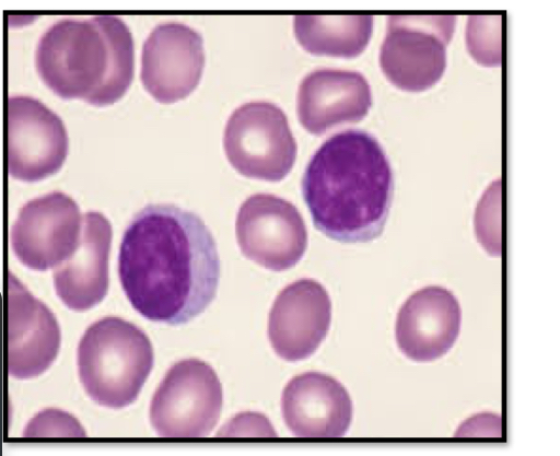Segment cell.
Here are the masks:
<instances>
[{
  "label": "cell",
  "mask_w": 560,
  "mask_h": 456,
  "mask_svg": "<svg viewBox=\"0 0 560 456\" xmlns=\"http://www.w3.org/2000/svg\"><path fill=\"white\" fill-rule=\"evenodd\" d=\"M118 277L141 316L172 326L186 324L215 297V241L196 213L172 203L147 204L122 234Z\"/></svg>",
  "instance_id": "1"
},
{
  "label": "cell",
  "mask_w": 560,
  "mask_h": 456,
  "mask_svg": "<svg viewBox=\"0 0 560 456\" xmlns=\"http://www.w3.org/2000/svg\"><path fill=\"white\" fill-rule=\"evenodd\" d=\"M301 189L318 231L341 243H366L384 230L394 175L378 140L364 130L348 129L314 152Z\"/></svg>",
  "instance_id": "2"
},
{
  "label": "cell",
  "mask_w": 560,
  "mask_h": 456,
  "mask_svg": "<svg viewBox=\"0 0 560 456\" xmlns=\"http://www.w3.org/2000/svg\"><path fill=\"white\" fill-rule=\"evenodd\" d=\"M35 66L59 97L110 105L122 97L133 78L132 35L115 15L65 17L40 36Z\"/></svg>",
  "instance_id": "3"
},
{
  "label": "cell",
  "mask_w": 560,
  "mask_h": 456,
  "mask_svg": "<svg viewBox=\"0 0 560 456\" xmlns=\"http://www.w3.org/2000/svg\"><path fill=\"white\" fill-rule=\"evenodd\" d=\"M154 363L145 332L117 316L94 321L78 346L80 382L100 406L121 409L139 396Z\"/></svg>",
  "instance_id": "4"
},
{
  "label": "cell",
  "mask_w": 560,
  "mask_h": 456,
  "mask_svg": "<svg viewBox=\"0 0 560 456\" xmlns=\"http://www.w3.org/2000/svg\"><path fill=\"white\" fill-rule=\"evenodd\" d=\"M223 148L243 176L279 182L292 169L298 145L284 112L269 102H249L229 117Z\"/></svg>",
  "instance_id": "5"
},
{
  "label": "cell",
  "mask_w": 560,
  "mask_h": 456,
  "mask_svg": "<svg viewBox=\"0 0 560 456\" xmlns=\"http://www.w3.org/2000/svg\"><path fill=\"white\" fill-rule=\"evenodd\" d=\"M223 391L214 370L198 359L173 364L150 402V423L163 437H202L215 426Z\"/></svg>",
  "instance_id": "6"
},
{
  "label": "cell",
  "mask_w": 560,
  "mask_h": 456,
  "mask_svg": "<svg viewBox=\"0 0 560 456\" xmlns=\"http://www.w3.org/2000/svg\"><path fill=\"white\" fill-rule=\"evenodd\" d=\"M453 15H390L380 51V65L397 87L420 92L431 87L446 67Z\"/></svg>",
  "instance_id": "7"
},
{
  "label": "cell",
  "mask_w": 560,
  "mask_h": 456,
  "mask_svg": "<svg viewBox=\"0 0 560 456\" xmlns=\"http://www.w3.org/2000/svg\"><path fill=\"white\" fill-rule=\"evenodd\" d=\"M69 139L60 117L37 98L12 95L5 101V150L10 176L34 183L57 173Z\"/></svg>",
  "instance_id": "8"
},
{
  "label": "cell",
  "mask_w": 560,
  "mask_h": 456,
  "mask_svg": "<svg viewBox=\"0 0 560 456\" xmlns=\"http://www.w3.org/2000/svg\"><path fill=\"white\" fill-rule=\"evenodd\" d=\"M82 226L77 202L65 192L51 191L22 206L10 230V245L25 267L46 271L74 254Z\"/></svg>",
  "instance_id": "9"
},
{
  "label": "cell",
  "mask_w": 560,
  "mask_h": 456,
  "mask_svg": "<svg viewBox=\"0 0 560 456\" xmlns=\"http://www.w3.org/2000/svg\"><path fill=\"white\" fill-rule=\"evenodd\" d=\"M243 255L272 271L295 266L307 247V230L298 208L271 194L249 196L235 221Z\"/></svg>",
  "instance_id": "10"
},
{
  "label": "cell",
  "mask_w": 560,
  "mask_h": 456,
  "mask_svg": "<svg viewBox=\"0 0 560 456\" xmlns=\"http://www.w3.org/2000/svg\"><path fill=\"white\" fill-rule=\"evenodd\" d=\"M205 67L202 36L179 22L156 25L141 54V82L158 102L170 104L188 96Z\"/></svg>",
  "instance_id": "11"
},
{
  "label": "cell",
  "mask_w": 560,
  "mask_h": 456,
  "mask_svg": "<svg viewBox=\"0 0 560 456\" xmlns=\"http://www.w3.org/2000/svg\"><path fill=\"white\" fill-rule=\"evenodd\" d=\"M7 283L8 373L19 379L33 378L56 360L60 328L48 306L10 271Z\"/></svg>",
  "instance_id": "12"
},
{
  "label": "cell",
  "mask_w": 560,
  "mask_h": 456,
  "mask_svg": "<svg viewBox=\"0 0 560 456\" xmlns=\"http://www.w3.org/2000/svg\"><path fill=\"white\" fill-rule=\"evenodd\" d=\"M331 302L316 280L303 278L287 285L277 295L269 313L268 337L283 360L311 356L327 336Z\"/></svg>",
  "instance_id": "13"
},
{
  "label": "cell",
  "mask_w": 560,
  "mask_h": 456,
  "mask_svg": "<svg viewBox=\"0 0 560 456\" xmlns=\"http://www.w3.org/2000/svg\"><path fill=\"white\" fill-rule=\"evenodd\" d=\"M462 321L456 296L440 285L413 292L401 305L395 325L400 351L410 360L433 361L455 343Z\"/></svg>",
  "instance_id": "14"
},
{
  "label": "cell",
  "mask_w": 560,
  "mask_h": 456,
  "mask_svg": "<svg viewBox=\"0 0 560 456\" xmlns=\"http://www.w3.org/2000/svg\"><path fill=\"white\" fill-rule=\"evenodd\" d=\"M372 106L371 87L358 71L323 68L307 73L296 95V114L313 135L363 119Z\"/></svg>",
  "instance_id": "15"
},
{
  "label": "cell",
  "mask_w": 560,
  "mask_h": 456,
  "mask_svg": "<svg viewBox=\"0 0 560 456\" xmlns=\"http://www.w3.org/2000/svg\"><path fill=\"white\" fill-rule=\"evenodd\" d=\"M287 426L300 437H340L352 420V401L334 377L306 372L289 381L281 396Z\"/></svg>",
  "instance_id": "16"
},
{
  "label": "cell",
  "mask_w": 560,
  "mask_h": 456,
  "mask_svg": "<svg viewBox=\"0 0 560 456\" xmlns=\"http://www.w3.org/2000/svg\"><path fill=\"white\" fill-rule=\"evenodd\" d=\"M112 224L98 211L83 214L80 244L74 254L54 271L57 296L70 309L84 312L107 294Z\"/></svg>",
  "instance_id": "17"
},
{
  "label": "cell",
  "mask_w": 560,
  "mask_h": 456,
  "mask_svg": "<svg viewBox=\"0 0 560 456\" xmlns=\"http://www.w3.org/2000/svg\"><path fill=\"white\" fill-rule=\"evenodd\" d=\"M371 15H296L294 34L300 45L314 55L352 58L370 42Z\"/></svg>",
  "instance_id": "18"
},
{
  "label": "cell",
  "mask_w": 560,
  "mask_h": 456,
  "mask_svg": "<svg viewBox=\"0 0 560 456\" xmlns=\"http://www.w3.org/2000/svg\"><path fill=\"white\" fill-rule=\"evenodd\" d=\"M475 232L489 254L501 255V185L494 182L483 192L475 212Z\"/></svg>",
  "instance_id": "19"
},
{
  "label": "cell",
  "mask_w": 560,
  "mask_h": 456,
  "mask_svg": "<svg viewBox=\"0 0 560 456\" xmlns=\"http://www.w3.org/2000/svg\"><path fill=\"white\" fill-rule=\"evenodd\" d=\"M25 436H83L84 432L74 418L63 411L48 409L36 416L25 429Z\"/></svg>",
  "instance_id": "20"
}]
</instances>
